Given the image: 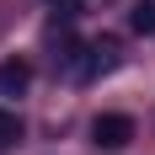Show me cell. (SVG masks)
<instances>
[{
	"label": "cell",
	"mask_w": 155,
	"mask_h": 155,
	"mask_svg": "<svg viewBox=\"0 0 155 155\" xmlns=\"http://www.w3.org/2000/svg\"><path fill=\"white\" fill-rule=\"evenodd\" d=\"M91 139L102 144V150H123V144L134 139V118H128V112H96Z\"/></svg>",
	"instance_id": "cell-1"
},
{
	"label": "cell",
	"mask_w": 155,
	"mask_h": 155,
	"mask_svg": "<svg viewBox=\"0 0 155 155\" xmlns=\"http://www.w3.org/2000/svg\"><path fill=\"white\" fill-rule=\"evenodd\" d=\"M112 70H118V48L112 43H91L86 59H80V70H75V80H96V75H112Z\"/></svg>",
	"instance_id": "cell-2"
},
{
	"label": "cell",
	"mask_w": 155,
	"mask_h": 155,
	"mask_svg": "<svg viewBox=\"0 0 155 155\" xmlns=\"http://www.w3.org/2000/svg\"><path fill=\"white\" fill-rule=\"evenodd\" d=\"M27 86H32V64L21 59V54L0 59V96H21Z\"/></svg>",
	"instance_id": "cell-3"
},
{
	"label": "cell",
	"mask_w": 155,
	"mask_h": 155,
	"mask_svg": "<svg viewBox=\"0 0 155 155\" xmlns=\"http://www.w3.org/2000/svg\"><path fill=\"white\" fill-rule=\"evenodd\" d=\"M128 27L139 32V38H155V0H139V5L128 11Z\"/></svg>",
	"instance_id": "cell-4"
},
{
	"label": "cell",
	"mask_w": 155,
	"mask_h": 155,
	"mask_svg": "<svg viewBox=\"0 0 155 155\" xmlns=\"http://www.w3.org/2000/svg\"><path fill=\"white\" fill-rule=\"evenodd\" d=\"M16 139H21V118L11 107H0V144H16Z\"/></svg>",
	"instance_id": "cell-5"
},
{
	"label": "cell",
	"mask_w": 155,
	"mask_h": 155,
	"mask_svg": "<svg viewBox=\"0 0 155 155\" xmlns=\"http://www.w3.org/2000/svg\"><path fill=\"white\" fill-rule=\"evenodd\" d=\"M54 5H64V11L75 16V11H86V5H96V0H54Z\"/></svg>",
	"instance_id": "cell-6"
}]
</instances>
